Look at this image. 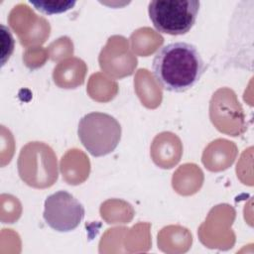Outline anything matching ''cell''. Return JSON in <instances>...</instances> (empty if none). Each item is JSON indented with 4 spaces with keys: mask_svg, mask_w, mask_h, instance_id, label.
<instances>
[{
    "mask_svg": "<svg viewBox=\"0 0 254 254\" xmlns=\"http://www.w3.org/2000/svg\"><path fill=\"white\" fill-rule=\"evenodd\" d=\"M199 6L198 0H154L149 3L148 13L158 32L180 36L190 31Z\"/></svg>",
    "mask_w": 254,
    "mask_h": 254,
    "instance_id": "cell-3",
    "label": "cell"
},
{
    "mask_svg": "<svg viewBox=\"0 0 254 254\" xmlns=\"http://www.w3.org/2000/svg\"><path fill=\"white\" fill-rule=\"evenodd\" d=\"M205 70L197 48L187 42H173L161 47L152 61V71L160 86L171 92H185L193 87Z\"/></svg>",
    "mask_w": 254,
    "mask_h": 254,
    "instance_id": "cell-1",
    "label": "cell"
},
{
    "mask_svg": "<svg viewBox=\"0 0 254 254\" xmlns=\"http://www.w3.org/2000/svg\"><path fill=\"white\" fill-rule=\"evenodd\" d=\"M29 3L38 11L46 15L64 13L74 7L73 0H29Z\"/></svg>",
    "mask_w": 254,
    "mask_h": 254,
    "instance_id": "cell-5",
    "label": "cell"
},
{
    "mask_svg": "<svg viewBox=\"0 0 254 254\" xmlns=\"http://www.w3.org/2000/svg\"><path fill=\"white\" fill-rule=\"evenodd\" d=\"M84 214L82 203L66 190L50 194L44 203L43 217L46 223L58 232L74 230L84 218Z\"/></svg>",
    "mask_w": 254,
    "mask_h": 254,
    "instance_id": "cell-4",
    "label": "cell"
},
{
    "mask_svg": "<svg viewBox=\"0 0 254 254\" xmlns=\"http://www.w3.org/2000/svg\"><path fill=\"white\" fill-rule=\"evenodd\" d=\"M121 133V125L117 119L103 112L85 114L77 127L81 144L93 157L112 153L120 142Z\"/></svg>",
    "mask_w": 254,
    "mask_h": 254,
    "instance_id": "cell-2",
    "label": "cell"
},
{
    "mask_svg": "<svg viewBox=\"0 0 254 254\" xmlns=\"http://www.w3.org/2000/svg\"><path fill=\"white\" fill-rule=\"evenodd\" d=\"M1 40H2V51H1V65L3 66L6 62L11 57L13 51H14V45L15 41L14 38L10 32V30L4 26L1 25Z\"/></svg>",
    "mask_w": 254,
    "mask_h": 254,
    "instance_id": "cell-6",
    "label": "cell"
}]
</instances>
